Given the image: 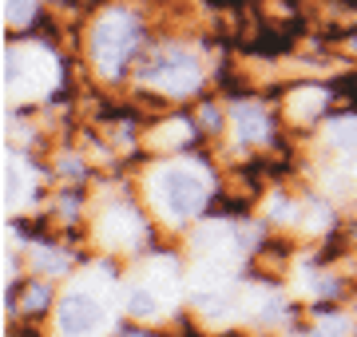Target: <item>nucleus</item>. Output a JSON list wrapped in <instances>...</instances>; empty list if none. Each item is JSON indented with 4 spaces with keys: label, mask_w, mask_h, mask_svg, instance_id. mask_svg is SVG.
<instances>
[{
    "label": "nucleus",
    "mask_w": 357,
    "mask_h": 337,
    "mask_svg": "<svg viewBox=\"0 0 357 337\" xmlns=\"http://www.w3.org/2000/svg\"><path fill=\"white\" fill-rule=\"evenodd\" d=\"M96 64L103 72H119L131 60V52L139 48V24L128 13H107L96 24Z\"/></svg>",
    "instance_id": "1"
},
{
    "label": "nucleus",
    "mask_w": 357,
    "mask_h": 337,
    "mask_svg": "<svg viewBox=\"0 0 357 337\" xmlns=\"http://www.w3.org/2000/svg\"><path fill=\"white\" fill-rule=\"evenodd\" d=\"M143 76L155 79L163 91H171V95H187L191 88H199V60L187 52H178V48H167V52H159V60H155L151 68H143Z\"/></svg>",
    "instance_id": "2"
},
{
    "label": "nucleus",
    "mask_w": 357,
    "mask_h": 337,
    "mask_svg": "<svg viewBox=\"0 0 357 337\" xmlns=\"http://www.w3.org/2000/svg\"><path fill=\"white\" fill-rule=\"evenodd\" d=\"M203 182H199V175H191V171H167L163 175V203L171 214H178V219H187V214H195V210L203 207Z\"/></svg>",
    "instance_id": "3"
},
{
    "label": "nucleus",
    "mask_w": 357,
    "mask_h": 337,
    "mask_svg": "<svg viewBox=\"0 0 357 337\" xmlns=\"http://www.w3.org/2000/svg\"><path fill=\"white\" fill-rule=\"evenodd\" d=\"M100 322H103V306L91 298V294H68V298L60 301V325H64V334L84 337Z\"/></svg>",
    "instance_id": "4"
},
{
    "label": "nucleus",
    "mask_w": 357,
    "mask_h": 337,
    "mask_svg": "<svg viewBox=\"0 0 357 337\" xmlns=\"http://www.w3.org/2000/svg\"><path fill=\"white\" fill-rule=\"evenodd\" d=\"M234 119L243 123L246 139H258V135L266 131V116H262V107H234Z\"/></svg>",
    "instance_id": "5"
},
{
    "label": "nucleus",
    "mask_w": 357,
    "mask_h": 337,
    "mask_svg": "<svg viewBox=\"0 0 357 337\" xmlns=\"http://www.w3.org/2000/svg\"><path fill=\"white\" fill-rule=\"evenodd\" d=\"M128 306H131V313H139V318H147V313H155V298L147 294V290H135Z\"/></svg>",
    "instance_id": "6"
},
{
    "label": "nucleus",
    "mask_w": 357,
    "mask_h": 337,
    "mask_svg": "<svg viewBox=\"0 0 357 337\" xmlns=\"http://www.w3.org/2000/svg\"><path fill=\"white\" fill-rule=\"evenodd\" d=\"M48 306V285H32V294H28V310H44Z\"/></svg>",
    "instance_id": "7"
}]
</instances>
